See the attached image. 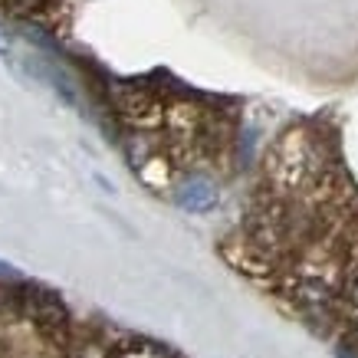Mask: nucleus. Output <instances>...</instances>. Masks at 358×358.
<instances>
[{"instance_id":"f257e3e1","label":"nucleus","mask_w":358,"mask_h":358,"mask_svg":"<svg viewBox=\"0 0 358 358\" xmlns=\"http://www.w3.org/2000/svg\"><path fill=\"white\" fill-rule=\"evenodd\" d=\"M319 171V158H315L313 141L303 131H286L276 148L270 152V178L282 191H296V187L309 185Z\"/></svg>"},{"instance_id":"f03ea898","label":"nucleus","mask_w":358,"mask_h":358,"mask_svg":"<svg viewBox=\"0 0 358 358\" xmlns=\"http://www.w3.org/2000/svg\"><path fill=\"white\" fill-rule=\"evenodd\" d=\"M23 313L33 326L40 329L46 338H56V342H66L69 336V309L63 306V299L43 286H27L23 289Z\"/></svg>"},{"instance_id":"7ed1b4c3","label":"nucleus","mask_w":358,"mask_h":358,"mask_svg":"<svg viewBox=\"0 0 358 358\" xmlns=\"http://www.w3.org/2000/svg\"><path fill=\"white\" fill-rule=\"evenodd\" d=\"M112 102L125 122H131L135 129H155L162 125L164 119V106L162 99H155L148 89H138V86H119L112 92Z\"/></svg>"},{"instance_id":"20e7f679","label":"nucleus","mask_w":358,"mask_h":358,"mask_svg":"<svg viewBox=\"0 0 358 358\" xmlns=\"http://www.w3.org/2000/svg\"><path fill=\"white\" fill-rule=\"evenodd\" d=\"M174 201L185 207V210H191V214H204V210H210V207L217 204V187L210 185L207 178H187L185 185L178 187Z\"/></svg>"},{"instance_id":"39448f33","label":"nucleus","mask_w":358,"mask_h":358,"mask_svg":"<svg viewBox=\"0 0 358 358\" xmlns=\"http://www.w3.org/2000/svg\"><path fill=\"white\" fill-rule=\"evenodd\" d=\"M289 296L296 299V306H303L306 313H319V309L332 306V289L319 276H299L289 286Z\"/></svg>"},{"instance_id":"423d86ee","label":"nucleus","mask_w":358,"mask_h":358,"mask_svg":"<svg viewBox=\"0 0 358 358\" xmlns=\"http://www.w3.org/2000/svg\"><path fill=\"white\" fill-rule=\"evenodd\" d=\"M112 358H174V355L164 352L162 345H155V342H125L122 348L112 352Z\"/></svg>"},{"instance_id":"0eeeda50","label":"nucleus","mask_w":358,"mask_h":358,"mask_svg":"<svg viewBox=\"0 0 358 358\" xmlns=\"http://www.w3.org/2000/svg\"><path fill=\"white\" fill-rule=\"evenodd\" d=\"M342 309H345V315L352 319V322H358V266H352V270L345 273V282H342Z\"/></svg>"},{"instance_id":"6e6552de","label":"nucleus","mask_w":358,"mask_h":358,"mask_svg":"<svg viewBox=\"0 0 358 358\" xmlns=\"http://www.w3.org/2000/svg\"><path fill=\"white\" fill-rule=\"evenodd\" d=\"M50 0H0V7L10 13V17H30V13L43 10Z\"/></svg>"},{"instance_id":"1a4fd4ad","label":"nucleus","mask_w":358,"mask_h":358,"mask_svg":"<svg viewBox=\"0 0 358 358\" xmlns=\"http://www.w3.org/2000/svg\"><path fill=\"white\" fill-rule=\"evenodd\" d=\"M69 358H112V355L102 345H96V342H83V345L73 348V355Z\"/></svg>"},{"instance_id":"9d476101","label":"nucleus","mask_w":358,"mask_h":358,"mask_svg":"<svg viewBox=\"0 0 358 358\" xmlns=\"http://www.w3.org/2000/svg\"><path fill=\"white\" fill-rule=\"evenodd\" d=\"M7 276H17V270H13L10 263H3V260H0V280H7Z\"/></svg>"},{"instance_id":"9b49d317","label":"nucleus","mask_w":358,"mask_h":358,"mask_svg":"<svg viewBox=\"0 0 358 358\" xmlns=\"http://www.w3.org/2000/svg\"><path fill=\"white\" fill-rule=\"evenodd\" d=\"M0 53H7V40H0Z\"/></svg>"}]
</instances>
